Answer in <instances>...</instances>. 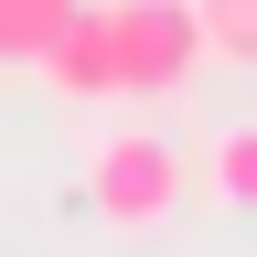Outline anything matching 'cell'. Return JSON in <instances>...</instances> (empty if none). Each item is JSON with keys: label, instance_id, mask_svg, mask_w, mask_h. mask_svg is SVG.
Returning <instances> with one entry per match:
<instances>
[{"label": "cell", "instance_id": "cell-1", "mask_svg": "<svg viewBox=\"0 0 257 257\" xmlns=\"http://www.w3.org/2000/svg\"><path fill=\"white\" fill-rule=\"evenodd\" d=\"M193 193V161L172 140H150V128H118V140L86 150V204L96 225H118V236H150V225H172Z\"/></svg>", "mask_w": 257, "mask_h": 257}, {"label": "cell", "instance_id": "cell-2", "mask_svg": "<svg viewBox=\"0 0 257 257\" xmlns=\"http://www.w3.org/2000/svg\"><path fill=\"white\" fill-rule=\"evenodd\" d=\"M107 11V96H172L204 64L193 0H96Z\"/></svg>", "mask_w": 257, "mask_h": 257}, {"label": "cell", "instance_id": "cell-3", "mask_svg": "<svg viewBox=\"0 0 257 257\" xmlns=\"http://www.w3.org/2000/svg\"><path fill=\"white\" fill-rule=\"evenodd\" d=\"M32 75H43L54 96H75V107H86V96H107V11H96V0H75V11H64V32L32 54Z\"/></svg>", "mask_w": 257, "mask_h": 257}, {"label": "cell", "instance_id": "cell-4", "mask_svg": "<svg viewBox=\"0 0 257 257\" xmlns=\"http://www.w3.org/2000/svg\"><path fill=\"white\" fill-rule=\"evenodd\" d=\"M204 182L225 193V204H246V214H257V118L214 128V150H204Z\"/></svg>", "mask_w": 257, "mask_h": 257}, {"label": "cell", "instance_id": "cell-5", "mask_svg": "<svg viewBox=\"0 0 257 257\" xmlns=\"http://www.w3.org/2000/svg\"><path fill=\"white\" fill-rule=\"evenodd\" d=\"M64 11H75V0H0V64H32L64 32Z\"/></svg>", "mask_w": 257, "mask_h": 257}, {"label": "cell", "instance_id": "cell-6", "mask_svg": "<svg viewBox=\"0 0 257 257\" xmlns=\"http://www.w3.org/2000/svg\"><path fill=\"white\" fill-rule=\"evenodd\" d=\"M193 22H204V54L257 64V0H193Z\"/></svg>", "mask_w": 257, "mask_h": 257}]
</instances>
